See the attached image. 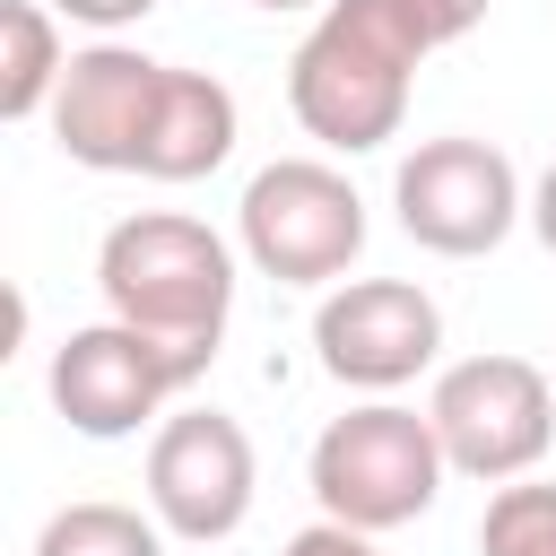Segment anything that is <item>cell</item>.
<instances>
[{
    "mask_svg": "<svg viewBox=\"0 0 556 556\" xmlns=\"http://www.w3.org/2000/svg\"><path fill=\"white\" fill-rule=\"evenodd\" d=\"M478 556H556V486L504 478L478 513Z\"/></svg>",
    "mask_w": 556,
    "mask_h": 556,
    "instance_id": "obj_14",
    "label": "cell"
},
{
    "mask_svg": "<svg viewBox=\"0 0 556 556\" xmlns=\"http://www.w3.org/2000/svg\"><path fill=\"white\" fill-rule=\"evenodd\" d=\"M304 478H313V504H321L330 521H348V530H374V539H382V530H400V521L434 513V495H443L452 460H443V434H434V417H426V408L365 400V408H348V417H330V426L313 434Z\"/></svg>",
    "mask_w": 556,
    "mask_h": 556,
    "instance_id": "obj_3",
    "label": "cell"
},
{
    "mask_svg": "<svg viewBox=\"0 0 556 556\" xmlns=\"http://www.w3.org/2000/svg\"><path fill=\"white\" fill-rule=\"evenodd\" d=\"M252 9H269V17H278V9H330V0H252Z\"/></svg>",
    "mask_w": 556,
    "mask_h": 556,
    "instance_id": "obj_19",
    "label": "cell"
},
{
    "mask_svg": "<svg viewBox=\"0 0 556 556\" xmlns=\"http://www.w3.org/2000/svg\"><path fill=\"white\" fill-rule=\"evenodd\" d=\"M417 17H426V35L434 43H460V35H478L486 26V0H408Z\"/></svg>",
    "mask_w": 556,
    "mask_h": 556,
    "instance_id": "obj_17",
    "label": "cell"
},
{
    "mask_svg": "<svg viewBox=\"0 0 556 556\" xmlns=\"http://www.w3.org/2000/svg\"><path fill=\"white\" fill-rule=\"evenodd\" d=\"M35 556H165V521L139 513V504L87 495V504H61L35 530Z\"/></svg>",
    "mask_w": 556,
    "mask_h": 556,
    "instance_id": "obj_13",
    "label": "cell"
},
{
    "mask_svg": "<svg viewBox=\"0 0 556 556\" xmlns=\"http://www.w3.org/2000/svg\"><path fill=\"white\" fill-rule=\"evenodd\" d=\"M165 70L174 61H148L139 43H113V35L87 43V52H70L61 96H52V148L70 165H87V174H139Z\"/></svg>",
    "mask_w": 556,
    "mask_h": 556,
    "instance_id": "obj_10",
    "label": "cell"
},
{
    "mask_svg": "<svg viewBox=\"0 0 556 556\" xmlns=\"http://www.w3.org/2000/svg\"><path fill=\"white\" fill-rule=\"evenodd\" d=\"M391 208H400V235L443 252V261H478L530 217L513 156L495 139H469V130L417 139L400 156V174H391Z\"/></svg>",
    "mask_w": 556,
    "mask_h": 556,
    "instance_id": "obj_6",
    "label": "cell"
},
{
    "mask_svg": "<svg viewBox=\"0 0 556 556\" xmlns=\"http://www.w3.org/2000/svg\"><path fill=\"white\" fill-rule=\"evenodd\" d=\"M321 374L348 391H400L443 356V304L417 278H339L313 313Z\"/></svg>",
    "mask_w": 556,
    "mask_h": 556,
    "instance_id": "obj_9",
    "label": "cell"
},
{
    "mask_svg": "<svg viewBox=\"0 0 556 556\" xmlns=\"http://www.w3.org/2000/svg\"><path fill=\"white\" fill-rule=\"evenodd\" d=\"M235 87L208 78V70H165V96H156V122H148V148H139V174L148 182H200L235 156Z\"/></svg>",
    "mask_w": 556,
    "mask_h": 556,
    "instance_id": "obj_11",
    "label": "cell"
},
{
    "mask_svg": "<svg viewBox=\"0 0 556 556\" xmlns=\"http://www.w3.org/2000/svg\"><path fill=\"white\" fill-rule=\"evenodd\" d=\"M252 486H261V460L226 408H174L148 434V513L165 521V539H191V547L235 539L252 513Z\"/></svg>",
    "mask_w": 556,
    "mask_h": 556,
    "instance_id": "obj_8",
    "label": "cell"
},
{
    "mask_svg": "<svg viewBox=\"0 0 556 556\" xmlns=\"http://www.w3.org/2000/svg\"><path fill=\"white\" fill-rule=\"evenodd\" d=\"M96 287H104V313L217 365L226 348V321H235V243L182 208H139L122 226H104L96 243Z\"/></svg>",
    "mask_w": 556,
    "mask_h": 556,
    "instance_id": "obj_2",
    "label": "cell"
},
{
    "mask_svg": "<svg viewBox=\"0 0 556 556\" xmlns=\"http://www.w3.org/2000/svg\"><path fill=\"white\" fill-rule=\"evenodd\" d=\"M200 374H208L200 356H182V348H165V339H148V330H130V321L104 313V321H87V330H70L52 348V408L70 417V434L122 443L174 391H191Z\"/></svg>",
    "mask_w": 556,
    "mask_h": 556,
    "instance_id": "obj_7",
    "label": "cell"
},
{
    "mask_svg": "<svg viewBox=\"0 0 556 556\" xmlns=\"http://www.w3.org/2000/svg\"><path fill=\"white\" fill-rule=\"evenodd\" d=\"M235 243L278 287H339L365 252V200L330 156H278L243 182Z\"/></svg>",
    "mask_w": 556,
    "mask_h": 556,
    "instance_id": "obj_4",
    "label": "cell"
},
{
    "mask_svg": "<svg viewBox=\"0 0 556 556\" xmlns=\"http://www.w3.org/2000/svg\"><path fill=\"white\" fill-rule=\"evenodd\" d=\"M530 235H539V243L556 252V156H547V174L530 182Z\"/></svg>",
    "mask_w": 556,
    "mask_h": 556,
    "instance_id": "obj_18",
    "label": "cell"
},
{
    "mask_svg": "<svg viewBox=\"0 0 556 556\" xmlns=\"http://www.w3.org/2000/svg\"><path fill=\"white\" fill-rule=\"evenodd\" d=\"M61 9V26H96V35H122V26H139L156 0H52Z\"/></svg>",
    "mask_w": 556,
    "mask_h": 556,
    "instance_id": "obj_15",
    "label": "cell"
},
{
    "mask_svg": "<svg viewBox=\"0 0 556 556\" xmlns=\"http://www.w3.org/2000/svg\"><path fill=\"white\" fill-rule=\"evenodd\" d=\"M61 70H70L61 9H52V0H9V9H0V122L52 113Z\"/></svg>",
    "mask_w": 556,
    "mask_h": 556,
    "instance_id": "obj_12",
    "label": "cell"
},
{
    "mask_svg": "<svg viewBox=\"0 0 556 556\" xmlns=\"http://www.w3.org/2000/svg\"><path fill=\"white\" fill-rule=\"evenodd\" d=\"M287 556H374V530H348V521H313V530H295L287 539Z\"/></svg>",
    "mask_w": 556,
    "mask_h": 556,
    "instance_id": "obj_16",
    "label": "cell"
},
{
    "mask_svg": "<svg viewBox=\"0 0 556 556\" xmlns=\"http://www.w3.org/2000/svg\"><path fill=\"white\" fill-rule=\"evenodd\" d=\"M434 434H443V460L452 478H478V486H504V478H530L556 443V382L513 356V348H486V356H460L434 374V400H426Z\"/></svg>",
    "mask_w": 556,
    "mask_h": 556,
    "instance_id": "obj_5",
    "label": "cell"
},
{
    "mask_svg": "<svg viewBox=\"0 0 556 556\" xmlns=\"http://www.w3.org/2000/svg\"><path fill=\"white\" fill-rule=\"evenodd\" d=\"M426 52H443V43L426 35V17L408 0H330L287 61V104H295L304 139H321L330 156H365V148L400 139Z\"/></svg>",
    "mask_w": 556,
    "mask_h": 556,
    "instance_id": "obj_1",
    "label": "cell"
}]
</instances>
